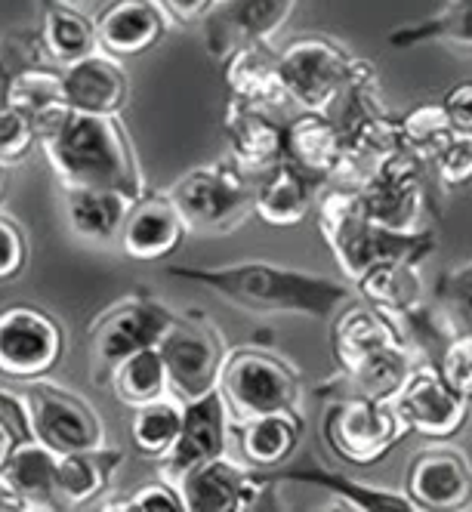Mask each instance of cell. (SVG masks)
<instances>
[{
	"label": "cell",
	"instance_id": "c3c4849f",
	"mask_svg": "<svg viewBox=\"0 0 472 512\" xmlns=\"http://www.w3.org/2000/svg\"><path fill=\"white\" fill-rule=\"evenodd\" d=\"M4 186H7V167L0 164V195H4Z\"/></svg>",
	"mask_w": 472,
	"mask_h": 512
},
{
	"label": "cell",
	"instance_id": "5bb4252c",
	"mask_svg": "<svg viewBox=\"0 0 472 512\" xmlns=\"http://www.w3.org/2000/svg\"><path fill=\"white\" fill-rule=\"evenodd\" d=\"M355 189L374 223L402 232L423 229V161L408 149H398L383 158Z\"/></svg>",
	"mask_w": 472,
	"mask_h": 512
},
{
	"label": "cell",
	"instance_id": "7dc6e473",
	"mask_svg": "<svg viewBox=\"0 0 472 512\" xmlns=\"http://www.w3.org/2000/svg\"><path fill=\"white\" fill-rule=\"evenodd\" d=\"M164 10L170 13L173 22L183 25H201L207 19V13L216 7V0H161Z\"/></svg>",
	"mask_w": 472,
	"mask_h": 512
},
{
	"label": "cell",
	"instance_id": "bcb514c9",
	"mask_svg": "<svg viewBox=\"0 0 472 512\" xmlns=\"http://www.w3.org/2000/svg\"><path fill=\"white\" fill-rule=\"evenodd\" d=\"M442 105H445V112H448L451 127L457 133H463V136H472V78L454 84L445 93Z\"/></svg>",
	"mask_w": 472,
	"mask_h": 512
},
{
	"label": "cell",
	"instance_id": "2e32d148",
	"mask_svg": "<svg viewBox=\"0 0 472 512\" xmlns=\"http://www.w3.org/2000/svg\"><path fill=\"white\" fill-rule=\"evenodd\" d=\"M300 0H216L201 22L213 59L226 62L241 44H272Z\"/></svg>",
	"mask_w": 472,
	"mask_h": 512
},
{
	"label": "cell",
	"instance_id": "30bf717a",
	"mask_svg": "<svg viewBox=\"0 0 472 512\" xmlns=\"http://www.w3.org/2000/svg\"><path fill=\"white\" fill-rule=\"evenodd\" d=\"M65 352V334L53 315L38 306L0 309V377L31 383L44 380Z\"/></svg>",
	"mask_w": 472,
	"mask_h": 512
},
{
	"label": "cell",
	"instance_id": "cb8c5ba5",
	"mask_svg": "<svg viewBox=\"0 0 472 512\" xmlns=\"http://www.w3.org/2000/svg\"><path fill=\"white\" fill-rule=\"evenodd\" d=\"M65 105L84 115H121L130 96V81L115 56L96 50L62 68Z\"/></svg>",
	"mask_w": 472,
	"mask_h": 512
},
{
	"label": "cell",
	"instance_id": "f546056e",
	"mask_svg": "<svg viewBox=\"0 0 472 512\" xmlns=\"http://www.w3.org/2000/svg\"><path fill=\"white\" fill-rule=\"evenodd\" d=\"M226 87L235 99L275 108L287 99L278 75V53L272 44H241L226 59Z\"/></svg>",
	"mask_w": 472,
	"mask_h": 512
},
{
	"label": "cell",
	"instance_id": "e0dca14e",
	"mask_svg": "<svg viewBox=\"0 0 472 512\" xmlns=\"http://www.w3.org/2000/svg\"><path fill=\"white\" fill-rule=\"evenodd\" d=\"M402 491L417 509L463 512L472 506V460L451 445H429L411 457Z\"/></svg>",
	"mask_w": 472,
	"mask_h": 512
},
{
	"label": "cell",
	"instance_id": "681fc988",
	"mask_svg": "<svg viewBox=\"0 0 472 512\" xmlns=\"http://www.w3.org/2000/svg\"><path fill=\"white\" fill-rule=\"evenodd\" d=\"M71 4H78V7H87V4H93V0H71Z\"/></svg>",
	"mask_w": 472,
	"mask_h": 512
},
{
	"label": "cell",
	"instance_id": "836d02e7",
	"mask_svg": "<svg viewBox=\"0 0 472 512\" xmlns=\"http://www.w3.org/2000/svg\"><path fill=\"white\" fill-rule=\"evenodd\" d=\"M108 386H112L115 398L130 411L139 405H149L155 398H164L170 392V377H167L158 346L124 358L118 368L108 374Z\"/></svg>",
	"mask_w": 472,
	"mask_h": 512
},
{
	"label": "cell",
	"instance_id": "7402d4cb",
	"mask_svg": "<svg viewBox=\"0 0 472 512\" xmlns=\"http://www.w3.org/2000/svg\"><path fill=\"white\" fill-rule=\"evenodd\" d=\"M223 130L229 139L232 158L247 170H272L284 161V124L275 121L269 105L244 102L229 96Z\"/></svg>",
	"mask_w": 472,
	"mask_h": 512
},
{
	"label": "cell",
	"instance_id": "44dd1931",
	"mask_svg": "<svg viewBox=\"0 0 472 512\" xmlns=\"http://www.w3.org/2000/svg\"><path fill=\"white\" fill-rule=\"evenodd\" d=\"M170 13L161 0H112L96 19L99 50L115 59H130L164 41Z\"/></svg>",
	"mask_w": 472,
	"mask_h": 512
},
{
	"label": "cell",
	"instance_id": "6da1fadb",
	"mask_svg": "<svg viewBox=\"0 0 472 512\" xmlns=\"http://www.w3.org/2000/svg\"><path fill=\"white\" fill-rule=\"evenodd\" d=\"M170 278L201 284L235 309L253 315H300L331 321L358 290L346 278H328L272 260H241L229 266H167Z\"/></svg>",
	"mask_w": 472,
	"mask_h": 512
},
{
	"label": "cell",
	"instance_id": "8992f818",
	"mask_svg": "<svg viewBox=\"0 0 472 512\" xmlns=\"http://www.w3.org/2000/svg\"><path fill=\"white\" fill-rule=\"evenodd\" d=\"M368 65L371 62L355 59L346 47L318 34L297 38L278 50L281 87L290 102L300 105V112L334 115V105Z\"/></svg>",
	"mask_w": 472,
	"mask_h": 512
},
{
	"label": "cell",
	"instance_id": "e575fe53",
	"mask_svg": "<svg viewBox=\"0 0 472 512\" xmlns=\"http://www.w3.org/2000/svg\"><path fill=\"white\" fill-rule=\"evenodd\" d=\"M7 105L19 108V112L34 124L41 127L53 115H59L65 105V84H62V68L56 65H38L31 62L28 68L19 71V78L13 81Z\"/></svg>",
	"mask_w": 472,
	"mask_h": 512
},
{
	"label": "cell",
	"instance_id": "9c48e42d",
	"mask_svg": "<svg viewBox=\"0 0 472 512\" xmlns=\"http://www.w3.org/2000/svg\"><path fill=\"white\" fill-rule=\"evenodd\" d=\"M158 352L170 377V392H176V398L183 401L220 386V374L229 355L220 327L198 312L176 315L170 331L158 343Z\"/></svg>",
	"mask_w": 472,
	"mask_h": 512
},
{
	"label": "cell",
	"instance_id": "83f0119b",
	"mask_svg": "<svg viewBox=\"0 0 472 512\" xmlns=\"http://www.w3.org/2000/svg\"><path fill=\"white\" fill-rule=\"evenodd\" d=\"M41 44L56 68H68L99 50L96 22L71 0H41Z\"/></svg>",
	"mask_w": 472,
	"mask_h": 512
},
{
	"label": "cell",
	"instance_id": "8fae6325",
	"mask_svg": "<svg viewBox=\"0 0 472 512\" xmlns=\"http://www.w3.org/2000/svg\"><path fill=\"white\" fill-rule=\"evenodd\" d=\"M173 321H176V312L155 297H130L112 306L90 331L96 377L108 380V374H112L124 358L142 349H155L170 331Z\"/></svg>",
	"mask_w": 472,
	"mask_h": 512
},
{
	"label": "cell",
	"instance_id": "ac0fdd59",
	"mask_svg": "<svg viewBox=\"0 0 472 512\" xmlns=\"http://www.w3.org/2000/svg\"><path fill=\"white\" fill-rule=\"evenodd\" d=\"M176 488L186 512H241L260 500V494L266 491V479L260 469L229 460V454H223L195 466Z\"/></svg>",
	"mask_w": 472,
	"mask_h": 512
},
{
	"label": "cell",
	"instance_id": "3957f363",
	"mask_svg": "<svg viewBox=\"0 0 472 512\" xmlns=\"http://www.w3.org/2000/svg\"><path fill=\"white\" fill-rule=\"evenodd\" d=\"M318 232L331 247L346 281H358L380 263H423L435 250L432 229H389L368 216L355 186L334 182L318 195Z\"/></svg>",
	"mask_w": 472,
	"mask_h": 512
},
{
	"label": "cell",
	"instance_id": "7a4b0ae2",
	"mask_svg": "<svg viewBox=\"0 0 472 512\" xmlns=\"http://www.w3.org/2000/svg\"><path fill=\"white\" fill-rule=\"evenodd\" d=\"M38 139L62 186L142 195V176L118 115H84L62 108L38 127Z\"/></svg>",
	"mask_w": 472,
	"mask_h": 512
},
{
	"label": "cell",
	"instance_id": "f907efd6",
	"mask_svg": "<svg viewBox=\"0 0 472 512\" xmlns=\"http://www.w3.org/2000/svg\"><path fill=\"white\" fill-rule=\"evenodd\" d=\"M469 417H472V405H469Z\"/></svg>",
	"mask_w": 472,
	"mask_h": 512
},
{
	"label": "cell",
	"instance_id": "52a82bcc",
	"mask_svg": "<svg viewBox=\"0 0 472 512\" xmlns=\"http://www.w3.org/2000/svg\"><path fill=\"white\" fill-rule=\"evenodd\" d=\"M216 389L226 398L235 423L275 411H300L303 401V380L294 364L253 346L226 355Z\"/></svg>",
	"mask_w": 472,
	"mask_h": 512
},
{
	"label": "cell",
	"instance_id": "5b68a950",
	"mask_svg": "<svg viewBox=\"0 0 472 512\" xmlns=\"http://www.w3.org/2000/svg\"><path fill=\"white\" fill-rule=\"evenodd\" d=\"M176 210L183 213L189 232L201 235H229L241 229L253 213V195L247 170L229 161H210L179 176L167 189Z\"/></svg>",
	"mask_w": 472,
	"mask_h": 512
},
{
	"label": "cell",
	"instance_id": "d6986e66",
	"mask_svg": "<svg viewBox=\"0 0 472 512\" xmlns=\"http://www.w3.org/2000/svg\"><path fill=\"white\" fill-rule=\"evenodd\" d=\"M189 226L170 195H139L127 213L118 247L136 263H161L183 247Z\"/></svg>",
	"mask_w": 472,
	"mask_h": 512
},
{
	"label": "cell",
	"instance_id": "7bdbcfd3",
	"mask_svg": "<svg viewBox=\"0 0 472 512\" xmlns=\"http://www.w3.org/2000/svg\"><path fill=\"white\" fill-rule=\"evenodd\" d=\"M133 509V512H167V509H186L183 506V497H179V488L164 482L161 475H158V482H149V485H142L136 488L133 494L115 500V503H108V509Z\"/></svg>",
	"mask_w": 472,
	"mask_h": 512
},
{
	"label": "cell",
	"instance_id": "4fadbf2b",
	"mask_svg": "<svg viewBox=\"0 0 472 512\" xmlns=\"http://www.w3.org/2000/svg\"><path fill=\"white\" fill-rule=\"evenodd\" d=\"M389 398L408 432H417L429 442H448L469 423L472 401L460 395L435 364L426 361L417 364Z\"/></svg>",
	"mask_w": 472,
	"mask_h": 512
},
{
	"label": "cell",
	"instance_id": "d6a6232c",
	"mask_svg": "<svg viewBox=\"0 0 472 512\" xmlns=\"http://www.w3.org/2000/svg\"><path fill=\"white\" fill-rule=\"evenodd\" d=\"M386 41L395 50H414L423 44H448V47H460L472 53V0H445V4L423 22L392 28L386 34Z\"/></svg>",
	"mask_w": 472,
	"mask_h": 512
},
{
	"label": "cell",
	"instance_id": "7c38bea8",
	"mask_svg": "<svg viewBox=\"0 0 472 512\" xmlns=\"http://www.w3.org/2000/svg\"><path fill=\"white\" fill-rule=\"evenodd\" d=\"M22 401L34 438H41L50 451L75 454L105 445V426L81 395L31 380Z\"/></svg>",
	"mask_w": 472,
	"mask_h": 512
},
{
	"label": "cell",
	"instance_id": "277c9868",
	"mask_svg": "<svg viewBox=\"0 0 472 512\" xmlns=\"http://www.w3.org/2000/svg\"><path fill=\"white\" fill-rule=\"evenodd\" d=\"M331 352L352 392L380 398H389L423 364L398 337L392 321L361 297L349 300L331 318Z\"/></svg>",
	"mask_w": 472,
	"mask_h": 512
},
{
	"label": "cell",
	"instance_id": "4316f807",
	"mask_svg": "<svg viewBox=\"0 0 472 512\" xmlns=\"http://www.w3.org/2000/svg\"><path fill=\"white\" fill-rule=\"evenodd\" d=\"M355 290L389 321L411 315L429 300L417 263H380L355 281Z\"/></svg>",
	"mask_w": 472,
	"mask_h": 512
},
{
	"label": "cell",
	"instance_id": "f35d334b",
	"mask_svg": "<svg viewBox=\"0 0 472 512\" xmlns=\"http://www.w3.org/2000/svg\"><path fill=\"white\" fill-rule=\"evenodd\" d=\"M34 145H41L38 127H34L19 108L0 105V164L4 167L22 164L34 152Z\"/></svg>",
	"mask_w": 472,
	"mask_h": 512
},
{
	"label": "cell",
	"instance_id": "60d3db41",
	"mask_svg": "<svg viewBox=\"0 0 472 512\" xmlns=\"http://www.w3.org/2000/svg\"><path fill=\"white\" fill-rule=\"evenodd\" d=\"M432 167H435V173H439L442 186H448V189H457V186L472 182V136L457 133L445 149L435 155Z\"/></svg>",
	"mask_w": 472,
	"mask_h": 512
},
{
	"label": "cell",
	"instance_id": "f1b7e54d",
	"mask_svg": "<svg viewBox=\"0 0 472 512\" xmlns=\"http://www.w3.org/2000/svg\"><path fill=\"white\" fill-rule=\"evenodd\" d=\"M315 182L303 176L294 164H275L269 176L257 186L253 195V213H257L266 226L275 229H290L303 223V216L315 204Z\"/></svg>",
	"mask_w": 472,
	"mask_h": 512
},
{
	"label": "cell",
	"instance_id": "f6af8a7d",
	"mask_svg": "<svg viewBox=\"0 0 472 512\" xmlns=\"http://www.w3.org/2000/svg\"><path fill=\"white\" fill-rule=\"evenodd\" d=\"M34 59H31V50H25L19 41L13 38H0V105H7L10 99V90H13V81L19 78V71L28 68Z\"/></svg>",
	"mask_w": 472,
	"mask_h": 512
},
{
	"label": "cell",
	"instance_id": "74e56055",
	"mask_svg": "<svg viewBox=\"0 0 472 512\" xmlns=\"http://www.w3.org/2000/svg\"><path fill=\"white\" fill-rule=\"evenodd\" d=\"M432 300L454 334H472V260L442 272L432 287Z\"/></svg>",
	"mask_w": 472,
	"mask_h": 512
},
{
	"label": "cell",
	"instance_id": "d590c367",
	"mask_svg": "<svg viewBox=\"0 0 472 512\" xmlns=\"http://www.w3.org/2000/svg\"><path fill=\"white\" fill-rule=\"evenodd\" d=\"M179 429H183V398L164 395L130 414V442L142 457L161 460L176 445Z\"/></svg>",
	"mask_w": 472,
	"mask_h": 512
},
{
	"label": "cell",
	"instance_id": "603a6c76",
	"mask_svg": "<svg viewBox=\"0 0 472 512\" xmlns=\"http://www.w3.org/2000/svg\"><path fill=\"white\" fill-rule=\"evenodd\" d=\"M263 479H266V485L290 482V485L318 488L324 494H331L337 506L355 509V512H414L417 509L405 491L358 482V479H349V475L324 469V466H278L269 475H263Z\"/></svg>",
	"mask_w": 472,
	"mask_h": 512
},
{
	"label": "cell",
	"instance_id": "8d00e7d4",
	"mask_svg": "<svg viewBox=\"0 0 472 512\" xmlns=\"http://www.w3.org/2000/svg\"><path fill=\"white\" fill-rule=\"evenodd\" d=\"M454 136L457 130L451 127L442 102L414 105L411 112L402 115V145L423 164H432L435 155H439Z\"/></svg>",
	"mask_w": 472,
	"mask_h": 512
},
{
	"label": "cell",
	"instance_id": "1f68e13d",
	"mask_svg": "<svg viewBox=\"0 0 472 512\" xmlns=\"http://www.w3.org/2000/svg\"><path fill=\"white\" fill-rule=\"evenodd\" d=\"M121 463V451H75V454H59L56 460V503L59 509L71 506H87L93 503L105 485L112 482V472Z\"/></svg>",
	"mask_w": 472,
	"mask_h": 512
},
{
	"label": "cell",
	"instance_id": "4dcf8cb0",
	"mask_svg": "<svg viewBox=\"0 0 472 512\" xmlns=\"http://www.w3.org/2000/svg\"><path fill=\"white\" fill-rule=\"evenodd\" d=\"M56 460L41 438H25L4 466V482L19 494L25 509H59L56 503Z\"/></svg>",
	"mask_w": 472,
	"mask_h": 512
},
{
	"label": "cell",
	"instance_id": "ba28073f",
	"mask_svg": "<svg viewBox=\"0 0 472 512\" xmlns=\"http://www.w3.org/2000/svg\"><path fill=\"white\" fill-rule=\"evenodd\" d=\"M321 435L340 460L374 466L405 442L408 426L398 417L392 398L352 392L324 411Z\"/></svg>",
	"mask_w": 472,
	"mask_h": 512
},
{
	"label": "cell",
	"instance_id": "9a60e30c",
	"mask_svg": "<svg viewBox=\"0 0 472 512\" xmlns=\"http://www.w3.org/2000/svg\"><path fill=\"white\" fill-rule=\"evenodd\" d=\"M232 423V411L220 389L183 401V429H179L176 445L158 460V475L170 485H179L195 466L229 454Z\"/></svg>",
	"mask_w": 472,
	"mask_h": 512
},
{
	"label": "cell",
	"instance_id": "484cf974",
	"mask_svg": "<svg viewBox=\"0 0 472 512\" xmlns=\"http://www.w3.org/2000/svg\"><path fill=\"white\" fill-rule=\"evenodd\" d=\"M238 448L241 460L253 469H278L294 460L300 451L303 417L300 411H275L263 417L241 420L238 429Z\"/></svg>",
	"mask_w": 472,
	"mask_h": 512
},
{
	"label": "cell",
	"instance_id": "ab89813d",
	"mask_svg": "<svg viewBox=\"0 0 472 512\" xmlns=\"http://www.w3.org/2000/svg\"><path fill=\"white\" fill-rule=\"evenodd\" d=\"M31 423H28V411H25V401L4 395L0 392V472L10 463L13 451L31 438Z\"/></svg>",
	"mask_w": 472,
	"mask_h": 512
},
{
	"label": "cell",
	"instance_id": "d4e9b609",
	"mask_svg": "<svg viewBox=\"0 0 472 512\" xmlns=\"http://www.w3.org/2000/svg\"><path fill=\"white\" fill-rule=\"evenodd\" d=\"M62 213L71 235L87 244H118L127 213L139 195L96 186H62Z\"/></svg>",
	"mask_w": 472,
	"mask_h": 512
},
{
	"label": "cell",
	"instance_id": "b9f144b4",
	"mask_svg": "<svg viewBox=\"0 0 472 512\" xmlns=\"http://www.w3.org/2000/svg\"><path fill=\"white\" fill-rule=\"evenodd\" d=\"M435 368L445 374V380L460 395H466L472 401V334H457L448 343L445 355L439 358V364H435Z\"/></svg>",
	"mask_w": 472,
	"mask_h": 512
},
{
	"label": "cell",
	"instance_id": "ee69618b",
	"mask_svg": "<svg viewBox=\"0 0 472 512\" xmlns=\"http://www.w3.org/2000/svg\"><path fill=\"white\" fill-rule=\"evenodd\" d=\"M28 263V241L16 219L0 213V284L13 281Z\"/></svg>",
	"mask_w": 472,
	"mask_h": 512
},
{
	"label": "cell",
	"instance_id": "ffe728a7",
	"mask_svg": "<svg viewBox=\"0 0 472 512\" xmlns=\"http://www.w3.org/2000/svg\"><path fill=\"white\" fill-rule=\"evenodd\" d=\"M284 161L309 176L315 186L334 182L346 164L340 121L324 112H300V118L284 124Z\"/></svg>",
	"mask_w": 472,
	"mask_h": 512
}]
</instances>
